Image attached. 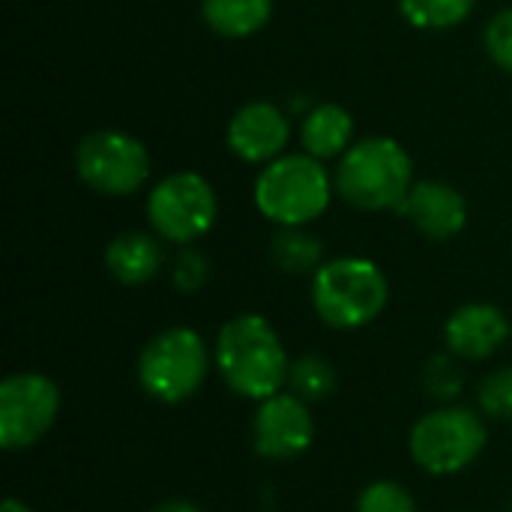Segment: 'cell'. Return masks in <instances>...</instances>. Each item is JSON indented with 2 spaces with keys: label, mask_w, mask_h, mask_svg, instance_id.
Segmentation results:
<instances>
[{
  "label": "cell",
  "mask_w": 512,
  "mask_h": 512,
  "mask_svg": "<svg viewBox=\"0 0 512 512\" xmlns=\"http://www.w3.org/2000/svg\"><path fill=\"white\" fill-rule=\"evenodd\" d=\"M222 381L243 399L264 402L288 387V354L264 315L246 312L222 324L213 351Z\"/></svg>",
  "instance_id": "1"
},
{
  "label": "cell",
  "mask_w": 512,
  "mask_h": 512,
  "mask_svg": "<svg viewBox=\"0 0 512 512\" xmlns=\"http://www.w3.org/2000/svg\"><path fill=\"white\" fill-rule=\"evenodd\" d=\"M333 183L336 195L354 210H399L414 186V162L396 138L369 135L339 156Z\"/></svg>",
  "instance_id": "2"
},
{
  "label": "cell",
  "mask_w": 512,
  "mask_h": 512,
  "mask_svg": "<svg viewBox=\"0 0 512 512\" xmlns=\"http://www.w3.org/2000/svg\"><path fill=\"white\" fill-rule=\"evenodd\" d=\"M336 183L321 159L303 153H285L261 168L255 180V207L279 228H306L321 219L333 201Z\"/></svg>",
  "instance_id": "3"
},
{
  "label": "cell",
  "mask_w": 512,
  "mask_h": 512,
  "mask_svg": "<svg viewBox=\"0 0 512 512\" xmlns=\"http://www.w3.org/2000/svg\"><path fill=\"white\" fill-rule=\"evenodd\" d=\"M390 285L384 270L357 255L333 258L312 273V306L333 330L369 327L387 306Z\"/></svg>",
  "instance_id": "4"
},
{
  "label": "cell",
  "mask_w": 512,
  "mask_h": 512,
  "mask_svg": "<svg viewBox=\"0 0 512 512\" xmlns=\"http://www.w3.org/2000/svg\"><path fill=\"white\" fill-rule=\"evenodd\" d=\"M207 372L210 348L192 327H168L156 333L138 354V384L162 405H180L192 399Z\"/></svg>",
  "instance_id": "5"
},
{
  "label": "cell",
  "mask_w": 512,
  "mask_h": 512,
  "mask_svg": "<svg viewBox=\"0 0 512 512\" xmlns=\"http://www.w3.org/2000/svg\"><path fill=\"white\" fill-rule=\"evenodd\" d=\"M486 420L468 405H441L423 414L408 438L411 459L432 477H453L471 468L486 450Z\"/></svg>",
  "instance_id": "6"
},
{
  "label": "cell",
  "mask_w": 512,
  "mask_h": 512,
  "mask_svg": "<svg viewBox=\"0 0 512 512\" xmlns=\"http://www.w3.org/2000/svg\"><path fill=\"white\" fill-rule=\"evenodd\" d=\"M219 216V201L207 177L195 171H177L159 180L147 198V219L159 240L174 246H192L204 237Z\"/></svg>",
  "instance_id": "7"
},
{
  "label": "cell",
  "mask_w": 512,
  "mask_h": 512,
  "mask_svg": "<svg viewBox=\"0 0 512 512\" xmlns=\"http://www.w3.org/2000/svg\"><path fill=\"white\" fill-rule=\"evenodd\" d=\"M75 171L84 186L99 195L123 198L144 186L150 177L147 147L120 129H96L75 147Z\"/></svg>",
  "instance_id": "8"
},
{
  "label": "cell",
  "mask_w": 512,
  "mask_h": 512,
  "mask_svg": "<svg viewBox=\"0 0 512 512\" xmlns=\"http://www.w3.org/2000/svg\"><path fill=\"white\" fill-rule=\"evenodd\" d=\"M60 390L42 372H15L0 384V447L21 453L36 447L57 423Z\"/></svg>",
  "instance_id": "9"
},
{
  "label": "cell",
  "mask_w": 512,
  "mask_h": 512,
  "mask_svg": "<svg viewBox=\"0 0 512 512\" xmlns=\"http://www.w3.org/2000/svg\"><path fill=\"white\" fill-rule=\"evenodd\" d=\"M315 441V420L309 402L282 390L264 402H258L252 423V444L261 459L288 462L303 456Z\"/></svg>",
  "instance_id": "10"
},
{
  "label": "cell",
  "mask_w": 512,
  "mask_h": 512,
  "mask_svg": "<svg viewBox=\"0 0 512 512\" xmlns=\"http://www.w3.org/2000/svg\"><path fill=\"white\" fill-rule=\"evenodd\" d=\"M225 138L237 159L249 165H270L273 159L285 156L291 123L279 105L255 99L234 111V117L228 120Z\"/></svg>",
  "instance_id": "11"
},
{
  "label": "cell",
  "mask_w": 512,
  "mask_h": 512,
  "mask_svg": "<svg viewBox=\"0 0 512 512\" xmlns=\"http://www.w3.org/2000/svg\"><path fill=\"white\" fill-rule=\"evenodd\" d=\"M402 216H408L414 222V228L435 240V243H444V240H453L465 231L468 225V201L465 195L444 183V180H420L411 186L405 204L396 210Z\"/></svg>",
  "instance_id": "12"
},
{
  "label": "cell",
  "mask_w": 512,
  "mask_h": 512,
  "mask_svg": "<svg viewBox=\"0 0 512 512\" xmlns=\"http://www.w3.org/2000/svg\"><path fill=\"white\" fill-rule=\"evenodd\" d=\"M507 339H510V321L492 303H465L444 324L447 351L468 363L489 360L492 354L501 351Z\"/></svg>",
  "instance_id": "13"
},
{
  "label": "cell",
  "mask_w": 512,
  "mask_h": 512,
  "mask_svg": "<svg viewBox=\"0 0 512 512\" xmlns=\"http://www.w3.org/2000/svg\"><path fill=\"white\" fill-rule=\"evenodd\" d=\"M162 264H165V249L156 234L126 231V234H117L105 249V267L111 279L129 288L153 282Z\"/></svg>",
  "instance_id": "14"
},
{
  "label": "cell",
  "mask_w": 512,
  "mask_h": 512,
  "mask_svg": "<svg viewBox=\"0 0 512 512\" xmlns=\"http://www.w3.org/2000/svg\"><path fill=\"white\" fill-rule=\"evenodd\" d=\"M303 150L315 159H336L354 144V117L333 102L315 105L300 126Z\"/></svg>",
  "instance_id": "15"
},
{
  "label": "cell",
  "mask_w": 512,
  "mask_h": 512,
  "mask_svg": "<svg viewBox=\"0 0 512 512\" xmlns=\"http://www.w3.org/2000/svg\"><path fill=\"white\" fill-rule=\"evenodd\" d=\"M207 27L225 39H246L267 27L273 0H201Z\"/></svg>",
  "instance_id": "16"
},
{
  "label": "cell",
  "mask_w": 512,
  "mask_h": 512,
  "mask_svg": "<svg viewBox=\"0 0 512 512\" xmlns=\"http://www.w3.org/2000/svg\"><path fill=\"white\" fill-rule=\"evenodd\" d=\"M270 258L282 273L306 276L324 264V243L303 228H279L270 240Z\"/></svg>",
  "instance_id": "17"
},
{
  "label": "cell",
  "mask_w": 512,
  "mask_h": 512,
  "mask_svg": "<svg viewBox=\"0 0 512 512\" xmlns=\"http://www.w3.org/2000/svg\"><path fill=\"white\" fill-rule=\"evenodd\" d=\"M288 390L303 402H321L336 390V366L321 354H303L291 363Z\"/></svg>",
  "instance_id": "18"
},
{
  "label": "cell",
  "mask_w": 512,
  "mask_h": 512,
  "mask_svg": "<svg viewBox=\"0 0 512 512\" xmlns=\"http://www.w3.org/2000/svg\"><path fill=\"white\" fill-rule=\"evenodd\" d=\"M477 0H399V12L417 30H450L459 27Z\"/></svg>",
  "instance_id": "19"
},
{
  "label": "cell",
  "mask_w": 512,
  "mask_h": 512,
  "mask_svg": "<svg viewBox=\"0 0 512 512\" xmlns=\"http://www.w3.org/2000/svg\"><path fill=\"white\" fill-rule=\"evenodd\" d=\"M459 357L447 354H435L426 360L423 366V390L429 393V399H435L438 405H453L462 390H465V375L456 363Z\"/></svg>",
  "instance_id": "20"
},
{
  "label": "cell",
  "mask_w": 512,
  "mask_h": 512,
  "mask_svg": "<svg viewBox=\"0 0 512 512\" xmlns=\"http://www.w3.org/2000/svg\"><path fill=\"white\" fill-rule=\"evenodd\" d=\"M357 512H417V501L402 483L375 480L360 492Z\"/></svg>",
  "instance_id": "21"
},
{
  "label": "cell",
  "mask_w": 512,
  "mask_h": 512,
  "mask_svg": "<svg viewBox=\"0 0 512 512\" xmlns=\"http://www.w3.org/2000/svg\"><path fill=\"white\" fill-rule=\"evenodd\" d=\"M480 411L492 420L512 423V366L489 372L477 387Z\"/></svg>",
  "instance_id": "22"
},
{
  "label": "cell",
  "mask_w": 512,
  "mask_h": 512,
  "mask_svg": "<svg viewBox=\"0 0 512 512\" xmlns=\"http://www.w3.org/2000/svg\"><path fill=\"white\" fill-rule=\"evenodd\" d=\"M207 279H210V261H207V255L201 249H195V246H183L177 252L174 264H171V282H174V288L183 291V294H195V291H201L207 285Z\"/></svg>",
  "instance_id": "23"
},
{
  "label": "cell",
  "mask_w": 512,
  "mask_h": 512,
  "mask_svg": "<svg viewBox=\"0 0 512 512\" xmlns=\"http://www.w3.org/2000/svg\"><path fill=\"white\" fill-rule=\"evenodd\" d=\"M483 42H486L492 63L512 75V9H501L492 15V21L486 24Z\"/></svg>",
  "instance_id": "24"
},
{
  "label": "cell",
  "mask_w": 512,
  "mask_h": 512,
  "mask_svg": "<svg viewBox=\"0 0 512 512\" xmlns=\"http://www.w3.org/2000/svg\"><path fill=\"white\" fill-rule=\"evenodd\" d=\"M153 512H201V507L186 498H165L153 507Z\"/></svg>",
  "instance_id": "25"
},
{
  "label": "cell",
  "mask_w": 512,
  "mask_h": 512,
  "mask_svg": "<svg viewBox=\"0 0 512 512\" xmlns=\"http://www.w3.org/2000/svg\"><path fill=\"white\" fill-rule=\"evenodd\" d=\"M0 512H33L24 501H18V498H6L3 504H0Z\"/></svg>",
  "instance_id": "26"
},
{
  "label": "cell",
  "mask_w": 512,
  "mask_h": 512,
  "mask_svg": "<svg viewBox=\"0 0 512 512\" xmlns=\"http://www.w3.org/2000/svg\"><path fill=\"white\" fill-rule=\"evenodd\" d=\"M510 512H512V504H510Z\"/></svg>",
  "instance_id": "27"
}]
</instances>
